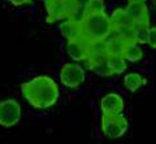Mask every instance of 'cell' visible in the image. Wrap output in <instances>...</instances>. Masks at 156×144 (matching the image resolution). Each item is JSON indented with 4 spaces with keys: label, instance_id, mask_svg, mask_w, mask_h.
Here are the masks:
<instances>
[{
    "label": "cell",
    "instance_id": "1",
    "mask_svg": "<svg viewBox=\"0 0 156 144\" xmlns=\"http://www.w3.org/2000/svg\"><path fill=\"white\" fill-rule=\"evenodd\" d=\"M21 92L34 108L46 109L55 105L60 96L57 83L47 75H39L21 84Z\"/></svg>",
    "mask_w": 156,
    "mask_h": 144
},
{
    "label": "cell",
    "instance_id": "2",
    "mask_svg": "<svg viewBox=\"0 0 156 144\" xmlns=\"http://www.w3.org/2000/svg\"><path fill=\"white\" fill-rule=\"evenodd\" d=\"M82 25H83V38L89 42L107 40V38L112 33L109 17L105 13L87 14Z\"/></svg>",
    "mask_w": 156,
    "mask_h": 144
},
{
    "label": "cell",
    "instance_id": "3",
    "mask_svg": "<svg viewBox=\"0 0 156 144\" xmlns=\"http://www.w3.org/2000/svg\"><path fill=\"white\" fill-rule=\"evenodd\" d=\"M129 123L122 114H104L101 116V130L109 139L121 138L128 131Z\"/></svg>",
    "mask_w": 156,
    "mask_h": 144
},
{
    "label": "cell",
    "instance_id": "4",
    "mask_svg": "<svg viewBox=\"0 0 156 144\" xmlns=\"http://www.w3.org/2000/svg\"><path fill=\"white\" fill-rule=\"evenodd\" d=\"M47 22L69 18L76 8V0H44Z\"/></svg>",
    "mask_w": 156,
    "mask_h": 144
},
{
    "label": "cell",
    "instance_id": "5",
    "mask_svg": "<svg viewBox=\"0 0 156 144\" xmlns=\"http://www.w3.org/2000/svg\"><path fill=\"white\" fill-rule=\"evenodd\" d=\"M21 119V105L17 100L7 99L0 101V125L3 127H12Z\"/></svg>",
    "mask_w": 156,
    "mask_h": 144
},
{
    "label": "cell",
    "instance_id": "6",
    "mask_svg": "<svg viewBox=\"0 0 156 144\" xmlns=\"http://www.w3.org/2000/svg\"><path fill=\"white\" fill-rule=\"evenodd\" d=\"M61 83L69 88H76L85 81V70L81 65L68 62L60 70Z\"/></svg>",
    "mask_w": 156,
    "mask_h": 144
},
{
    "label": "cell",
    "instance_id": "7",
    "mask_svg": "<svg viewBox=\"0 0 156 144\" xmlns=\"http://www.w3.org/2000/svg\"><path fill=\"white\" fill-rule=\"evenodd\" d=\"M68 56L74 61H86L90 55V42L81 38L76 40H68L66 43Z\"/></svg>",
    "mask_w": 156,
    "mask_h": 144
},
{
    "label": "cell",
    "instance_id": "8",
    "mask_svg": "<svg viewBox=\"0 0 156 144\" xmlns=\"http://www.w3.org/2000/svg\"><path fill=\"white\" fill-rule=\"evenodd\" d=\"M100 108L104 114H121L125 108V103L119 94L111 92L103 96L100 101Z\"/></svg>",
    "mask_w": 156,
    "mask_h": 144
},
{
    "label": "cell",
    "instance_id": "9",
    "mask_svg": "<svg viewBox=\"0 0 156 144\" xmlns=\"http://www.w3.org/2000/svg\"><path fill=\"white\" fill-rule=\"evenodd\" d=\"M87 68L92 70L94 73L101 77H109L112 75V71L107 62V55L100 53V55H90L86 60Z\"/></svg>",
    "mask_w": 156,
    "mask_h": 144
},
{
    "label": "cell",
    "instance_id": "10",
    "mask_svg": "<svg viewBox=\"0 0 156 144\" xmlns=\"http://www.w3.org/2000/svg\"><path fill=\"white\" fill-rule=\"evenodd\" d=\"M125 12L131 18L133 23L150 22V13L146 3H129L125 8Z\"/></svg>",
    "mask_w": 156,
    "mask_h": 144
},
{
    "label": "cell",
    "instance_id": "11",
    "mask_svg": "<svg viewBox=\"0 0 156 144\" xmlns=\"http://www.w3.org/2000/svg\"><path fill=\"white\" fill-rule=\"evenodd\" d=\"M60 30L68 40H76L83 38V25H82V22L66 20L61 23Z\"/></svg>",
    "mask_w": 156,
    "mask_h": 144
},
{
    "label": "cell",
    "instance_id": "12",
    "mask_svg": "<svg viewBox=\"0 0 156 144\" xmlns=\"http://www.w3.org/2000/svg\"><path fill=\"white\" fill-rule=\"evenodd\" d=\"M121 56L125 59V61L136 62L143 59V51L140 50L138 43H135L134 40H126Z\"/></svg>",
    "mask_w": 156,
    "mask_h": 144
},
{
    "label": "cell",
    "instance_id": "13",
    "mask_svg": "<svg viewBox=\"0 0 156 144\" xmlns=\"http://www.w3.org/2000/svg\"><path fill=\"white\" fill-rule=\"evenodd\" d=\"M112 33H115V31H112ZM125 43H126L125 38L120 36L117 33H115V36L105 40V53L107 55H121Z\"/></svg>",
    "mask_w": 156,
    "mask_h": 144
},
{
    "label": "cell",
    "instance_id": "14",
    "mask_svg": "<svg viewBox=\"0 0 156 144\" xmlns=\"http://www.w3.org/2000/svg\"><path fill=\"white\" fill-rule=\"evenodd\" d=\"M146 83H147V79L143 78L138 73H129L124 77V84L130 92H134V91L139 90Z\"/></svg>",
    "mask_w": 156,
    "mask_h": 144
},
{
    "label": "cell",
    "instance_id": "15",
    "mask_svg": "<svg viewBox=\"0 0 156 144\" xmlns=\"http://www.w3.org/2000/svg\"><path fill=\"white\" fill-rule=\"evenodd\" d=\"M107 62L112 74H122L128 68L125 59L121 55H107Z\"/></svg>",
    "mask_w": 156,
    "mask_h": 144
},
{
    "label": "cell",
    "instance_id": "16",
    "mask_svg": "<svg viewBox=\"0 0 156 144\" xmlns=\"http://www.w3.org/2000/svg\"><path fill=\"white\" fill-rule=\"evenodd\" d=\"M150 22H139L134 23L133 26V40L138 44H144L147 43V34H148V29H150Z\"/></svg>",
    "mask_w": 156,
    "mask_h": 144
},
{
    "label": "cell",
    "instance_id": "17",
    "mask_svg": "<svg viewBox=\"0 0 156 144\" xmlns=\"http://www.w3.org/2000/svg\"><path fill=\"white\" fill-rule=\"evenodd\" d=\"M99 13H105V5L103 0H91L89 3V7H87V14H99Z\"/></svg>",
    "mask_w": 156,
    "mask_h": 144
},
{
    "label": "cell",
    "instance_id": "18",
    "mask_svg": "<svg viewBox=\"0 0 156 144\" xmlns=\"http://www.w3.org/2000/svg\"><path fill=\"white\" fill-rule=\"evenodd\" d=\"M147 44L151 48H156V27L151 26L148 29V34H147Z\"/></svg>",
    "mask_w": 156,
    "mask_h": 144
},
{
    "label": "cell",
    "instance_id": "19",
    "mask_svg": "<svg viewBox=\"0 0 156 144\" xmlns=\"http://www.w3.org/2000/svg\"><path fill=\"white\" fill-rule=\"evenodd\" d=\"M13 5L16 7H20V5H25V4H30L31 0H9Z\"/></svg>",
    "mask_w": 156,
    "mask_h": 144
},
{
    "label": "cell",
    "instance_id": "20",
    "mask_svg": "<svg viewBox=\"0 0 156 144\" xmlns=\"http://www.w3.org/2000/svg\"><path fill=\"white\" fill-rule=\"evenodd\" d=\"M129 3H146L147 0H128Z\"/></svg>",
    "mask_w": 156,
    "mask_h": 144
}]
</instances>
